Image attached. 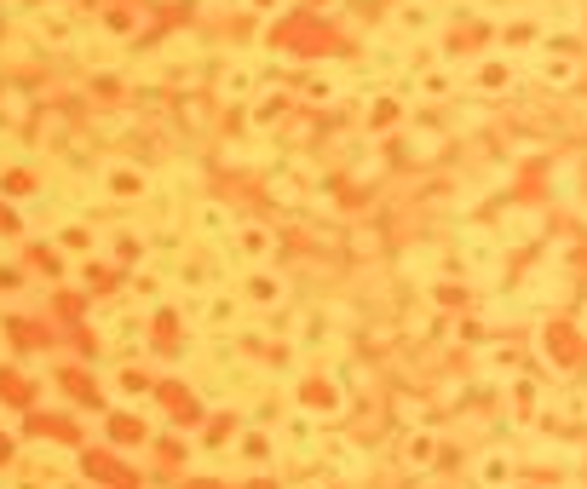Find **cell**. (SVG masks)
Here are the masks:
<instances>
[{
    "label": "cell",
    "instance_id": "6da1fadb",
    "mask_svg": "<svg viewBox=\"0 0 587 489\" xmlns=\"http://www.w3.org/2000/svg\"><path fill=\"white\" fill-rule=\"evenodd\" d=\"M300 415L340 420L346 415V386H340L334 374H311V380H300Z\"/></svg>",
    "mask_w": 587,
    "mask_h": 489
},
{
    "label": "cell",
    "instance_id": "7a4b0ae2",
    "mask_svg": "<svg viewBox=\"0 0 587 489\" xmlns=\"http://www.w3.org/2000/svg\"><path fill=\"white\" fill-rule=\"evenodd\" d=\"M231 259H242V265H271L277 259V231L271 225H259V219H236V231H231Z\"/></svg>",
    "mask_w": 587,
    "mask_h": 489
},
{
    "label": "cell",
    "instance_id": "3957f363",
    "mask_svg": "<svg viewBox=\"0 0 587 489\" xmlns=\"http://www.w3.org/2000/svg\"><path fill=\"white\" fill-rule=\"evenodd\" d=\"M98 179H104V196H110V202H139V196H150V185H156V179L133 162H110Z\"/></svg>",
    "mask_w": 587,
    "mask_h": 489
},
{
    "label": "cell",
    "instance_id": "277c9868",
    "mask_svg": "<svg viewBox=\"0 0 587 489\" xmlns=\"http://www.w3.org/2000/svg\"><path fill=\"white\" fill-rule=\"evenodd\" d=\"M346 75L352 70H340V64H311V70H300V98H311V104H334L340 98V87H346Z\"/></svg>",
    "mask_w": 587,
    "mask_h": 489
},
{
    "label": "cell",
    "instance_id": "5b68a950",
    "mask_svg": "<svg viewBox=\"0 0 587 489\" xmlns=\"http://www.w3.org/2000/svg\"><path fill=\"white\" fill-rule=\"evenodd\" d=\"M242 317H248V305L236 300V294H213V300H202V311H196V323L208 328V334H236Z\"/></svg>",
    "mask_w": 587,
    "mask_h": 489
},
{
    "label": "cell",
    "instance_id": "8992f818",
    "mask_svg": "<svg viewBox=\"0 0 587 489\" xmlns=\"http://www.w3.org/2000/svg\"><path fill=\"white\" fill-rule=\"evenodd\" d=\"M35 41H41V47H52V52H64V47H75V41H81V29H75V18L70 12H64V6H52V12H35Z\"/></svg>",
    "mask_w": 587,
    "mask_h": 489
},
{
    "label": "cell",
    "instance_id": "52a82bcc",
    "mask_svg": "<svg viewBox=\"0 0 587 489\" xmlns=\"http://www.w3.org/2000/svg\"><path fill=\"white\" fill-rule=\"evenodd\" d=\"M288 288H282V277L271 271V265H248V277H242V288H236V300L242 305H277Z\"/></svg>",
    "mask_w": 587,
    "mask_h": 489
},
{
    "label": "cell",
    "instance_id": "ba28073f",
    "mask_svg": "<svg viewBox=\"0 0 587 489\" xmlns=\"http://www.w3.org/2000/svg\"><path fill=\"white\" fill-rule=\"evenodd\" d=\"M139 29H144L139 6H98V35H104V41H133Z\"/></svg>",
    "mask_w": 587,
    "mask_h": 489
},
{
    "label": "cell",
    "instance_id": "9c48e42d",
    "mask_svg": "<svg viewBox=\"0 0 587 489\" xmlns=\"http://www.w3.org/2000/svg\"><path fill=\"white\" fill-rule=\"evenodd\" d=\"M196 236H208V242H231V231H236V213L225 208V202H196Z\"/></svg>",
    "mask_w": 587,
    "mask_h": 489
},
{
    "label": "cell",
    "instance_id": "30bf717a",
    "mask_svg": "<svg viewBox=\"0 0 587 489\" xmlns=\"http://www.w3.org/2000/svg\"><path fill=\"white\" fill-rule=\"evenodd\" d=\"M236 461H242V466H271V461H277V443H271V432H259V426H254L248 438L236 443Z\"/></svg>",
    "mask_w": 587,
    "mask_h": 489
},
{
    "label": "cell",
    "instance_id": "8fae6325",
    "mask_svg": "<svg viewBox=\"0 0 587 489\" xmlns=\"http://www.w3.org/2000/svg\"><path fill=\"white\" fill-rule=\"evenodd\" d=\"M398 98L392 93H375V104H363V127H369V133H386V127H398Z\"/></svg>",
    "mask_w": 587,
    "mask_h": 489
},
{
    "label": "cell",
    "instance_id": "7c38bea8",
    "mask_svg": "<svg viewBox=\"0 0 587 489\" xmlns=\"http://www.w3.org/2000/svg\"><path fill=\"white\" fill-rule=\"evenodd\" d=\"M259 93V75L248 64H231V70L219 75V98H254Z\"/></svg>",
    "mask_w": 587,
    "mask_h": 489
},
{
    "label": "cell",
    "instance_id": "4fadbf2b",
    "mask_svg": "<svg viewBox=\"0 0 587 489\" xmlns=\"http://www.w3.org/2000/svg\"><path fill=\"white\" fill-rule=\"evenodd\" d=\"M392 24H398L403 35H432V6H398Z\"/></svg>",
    "mask_w": 587,
    "mask_h": 489
},
{
    "label": "cell",
    "instance_id": "5bb4252c",
    "mask_svg": "<svg viewBox=\"0 0 587 489\" xmlns=\"http://www.w3.org/2000/svg\"><path fill=\"white\" fill-rule=\"evenodd\" d=\"M403 461L409 466H432V432H409V438H403Z\"/></svg>",
    "mask_w": 587,
    "mask_h": 489
},
{
    "label": "cell",
    "instance_id": "9a60e30c",
    "mask_svg": "<svg viewBox=\"0 0 587 489\" xmlns=\"http://www.w3.org/2000/svg\"><path fill=\"white\" fill-rule=\"evenodd\" d=\"M513 75H507V64L501 58H490V64H478V93H501Z\"/></svg>",
    "mask_w": 587,
    "mask_h": 489
},
{
    "label": "cell",
    "instance_id": "2e32d148",
    "mask_svg": "<svg viewBox=\"0 0 587 489\" xmlns=\"http://www.w3.org/2000/svg\"><path fill=\"white\" fill-rule=\"evenodd\" d=\"M449 87H455V81H449V70H426V81L415 87V93H421V98H444Z\"/></svg>",
    "mask_w": 587,
    "mask_h": 489
},
{
    "label": "cell",
    "instance_id": "e0dca14e",
    "mask_svg": "<svg viewBox=\"0 0 587 489\" xmlns=\"http://www.w3.org/2000/svg\"><path fill=\"white\" fill-rule=\"evenodd\" d=\"M133 294H144V300H162V277L139 271V277H133Z\"/></svg>",
    "mask_w": 587,
    "mask_h": 489
},
{
    "label": "cell",
    "instance_id": "ac0fdd59",
    "mask_svg": "<svg viewBox=\"0 0 587 489\" xmlns=\"http://www.w3.org/2000/svg\"><path fill=\"white\" fill-rule=\"evenodd\" d=\"M58 242H64V248H87V242H93V236L81 231V225H70V231H58Z\"/></svg>",
    "mask_w": 587,
    "mask_h": 489
},
{
    "label": "cell",
    "instance_id": "d6986e66",
    "mask_svg": "<svg viewBox=\"0 0 587 489\" xmlns=\"http://www.w3.org/2000/svg\"><path fill=\"white\" fill-rule=\"evenodd\" d=\"M294 489H329V484H323V478H306V484H294Z\"/></svg>",
    "mask_w": 587,
    "mask_h": 489
}]
</instances>
